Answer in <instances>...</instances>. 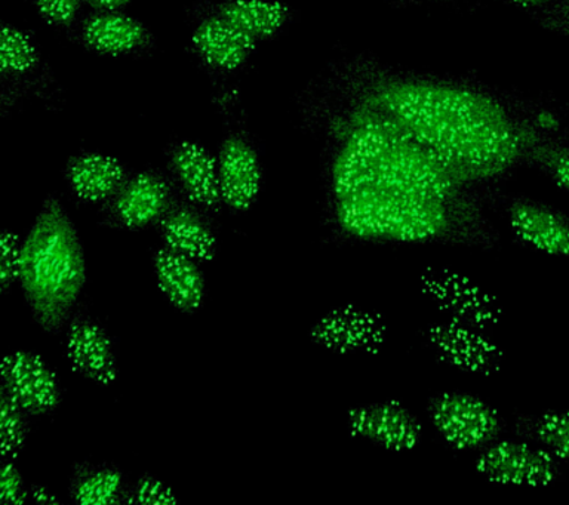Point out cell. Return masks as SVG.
I'll use <instances>...</instances> for the list:
<instances>
[{
  "label": "cell",
  "instance_id": "cell-29",
  "mask_svg": "<svg viewBox=\"0 0 569 505\" xmlns=\"http://www.w3.org/2000/svg\"><path fill=\"white\" fill-rule=\"evenodd\" d=\"M30 498L24 477L11 459H3L2 474H0V501L3 504L21 505Z\"/></svg>",
  "mask_w": 569,
  "mask_h": 505
},
{
  "label": "cell",
  "instance_id": "cell-15",
  "mask_svg": "<svg viewBox=\"0 0 569 505\" xmlns=\"http://www.w3.org/2000/svg\"><path fill=\"white\" fill-rule=\"evenodd\" d=\"M507 216L520 242L545 254L569 255V219L562 212L531 199H516Z\"/></svg>",
  "mask_w": 569,
  "mask_h": 505
},
{
  "label": "cell",
  "instance_id": "cell-30",
  "mask_svg": "<svg viewBox=\"0 0 569 505\" xmlns=\"http://www.w3.org/2000/svg\"><path fill=\"white\" fill-rule=\"evenodd\" d=\"M34 6L48 24L66 26L74 19L80 0H34Z\"/></svg>",
  "mask_w": 569,
  "mask_h": 505
},
{
  "label": "cell",
  "instance_id": "cell-9",
  "mask_svg": "<svg viewBox=\"0 0 569 505\" xmlns=\"http://www.w3.org/2000/svg\"><path fill=\"white\" fill-rule=\"evenodd\" d=\"M426 339L439 361L458 371L476 375L500 371L501 350L479 327L456 321L436 323L427 330Z\"/></svg>",
  "mask_w": 569,
  "mask_h": 505
},
{
  "label": "cell",
  "instance_id": "cell-23",
  "mask_svg": "<svg viewBox=\"0 0 569 505\" xmlns=\"http://www.w3.org/2000/svg\"><path fill=\"white\" fill-rule=\"evenodd\" d=\"M525 432L556 459L569 463V411H551L529 420Z\"/></svg>",
  "mask_w": 569,
  "mask_h": 505
},
{
  "label": "cell",
  "instance_id": "cell-11",
  "mask_svg": "<svg viewBox=\"0 0 569 505\" xmlns=\"http://www.w3.org/2000/svg\"><path fill=\"white\" fill-rule=\"evenodd\" d=\"M347 428L356 437L396 452L413 450L422 436L420 420L398 402L353 407L347 415Z\"/></svg>",
  "mask_w": 569,
  "mask_h": 505
},
{
  "label": "cell",
  "instance_id": "cell-8",
  "mask_svg": "<svg viewBox=\"0 0 569 505\" xmlns=\"http://www.w3.org/2000/svg\"><path fill=\"white\" fill-rule=\"evenodd\" d=\"M2 390L36 416L51 414L62 398L56 372L42 356L29 350H17L3 357Z\"/></svg>",
  "mask_w": 569,
  "mask_h": 505
},
{
  "label": "cell",
  "instance_id": "cell-19",
  "mask_svg": "<svg viewBox=\"0 0 569 505\" xmlns=\"http://www.w3.org/2000/svg\"><path fill=\"white\" fill-rule=\"evenodd\" d=\"M257 42L220 16L202 21L191 37L200 59L224 70L240 68L256 50Z\"/></svg>",
  "mask_w": 569,
  "mask_h": 505
},
{
  "label": "cell",
  "instance_id": "cell-22",
  "mask_svg": "<svg viewBox=\"0 0 569 505\" xmlns=\"http://www.w3.org/2000/svg\"><path fill=\"white\" fill-rule=\"evenodd\" d=\"M222 19L257 41L278 33L291 19V8L276 0H229L220 7Z\"/></svg>",
  "mask_w": 569,
  "mask_h": 505
},
{
  "label": "cell",
  "instance_id": "cell-10",
  "mask_svg": "<svg viewBox=\"0 0 569 505\" xmlns=\"http://www.w3.org/2000/svg\"><path fill=\"white\" fill-rule=\"evenodd\" d=\"M66 354L71 370L92 383L113 385L119 378L113 341L104 326L82 310L67 323Z\"/></svg>",
  "mask_w": 569,
  "mask_h": 505
},
{
  "label": "cell",
  "instance_id": "cell-14",
  "mask_svg": "<svg viewBox=\"0 0 569 505\" xmlns=\"http://www.w3.org/2000/svg\"><path fill=\"white\" fill-rule=\"evenodd\" d=\"M204 212L190 201H176L154 228L163 245L200 264L216 259L217 230Z\"/></svg>",
  "mask_w": 569,
  "mask_h": 505
},
{
  "label": "cell",
  "instance_id": "cell-20",
  "mask_svg": "<svg viewBox=\"0 0 569 505\" xmlns=\"http://www.w3.org/2000/svg\"><path fill=\"white\" fill-rule=\"evenodd\" d=\"M83 41L91 50L106 55H123L149 41L144 26L116 11H104L84 23Z\"/></svg>",
  "mask_w": 569,
  "mask_h": 505
},
{
  "label": "cell",
  "instance_id": "cell-34",
  "mask_svg": "<svg viewBox=\"0 0 569 505\" xmlns=\"http://www.w3.org/2000/svg\"><path fill=\"white\" fill-rule=\"evenodd\" d=\"M506 2L511 3V6L527 8V10H529V8H542L550 6L555 0H506Z\"/></svg>",
  "mask_w": 569,
  "mask_h": 505
},
{
  "label": "cell",
  "instance_id": "cell-6",
  "mask_svg": "<svg viewBox=\"0 0 569 505\" xmlns=\"http://www.w3.org/2000/svg\"><path fill=\"white\" fill-rule=\"evenodd\" d=\"M422 292L449 321L487 330L501 317L500 303L478 283L449 269H431L421 277Z\"/></svg>",
  "mask_w": 569,
  "mask_h": 505
},
{
  "label": "cell",
  "instance_id": "cell-35",
  "mask_svg": "<svg viewBox=\"0 0 569 505\" xmlns=\"http://www.w3.org/2000/svg\"><path fill=\"white\" fill-rule=\"evenodd\" d=\"M409 2H420V0H409Z\"/></svg>",
  "mask_w": 569,
  "mask_h": 505
},
{
  "label": "cell",
  "instance_id": "cell-13",
  "mask_svg": "<svg viewBox=\"0 0 569 505\" xmlns=\"http://www.w3.org/2000/svg\"><path fill=\"white\" fill-rule=\"evenodd\" d=\"M218 180L224 206L233 212L248 211L262 185V168L252 145L239 137H229L218 154Z\"/></svg>",
  "mask_w": 569,
  "mask_h": 505
},
{
  "label": "cell",
  "instance_id": "cell-18",
  "mask_svg": "<svg viewBox=\"0 0 569 505\" xmlns=\"http://www.w3.org/2000/svg\"><path fill=\"white\" fill-rule=\"evenodd\" d=\"M67 184L79 201L106 203L129 180L118 159L101 153H82L71 158L66 168Z\"/></svg>",
  "mask_w": 569,
  "mask_h": 505
},
{
  "label": "cell",
  "instance_id": "cell-24",
  "mask_svg": "<svg viewBox=\"0 0 569 505\" xmlns=\"http://www.w3.org/2000/svg\"><path fill=\"white\" fill-rule=\"evenodd\" d=\"M30 434V414L0 390V450L3 459H13L24 450Z\"/></svg>",
  "mask_w": 569,
  "mask_h": 505
},
{
  "label": "cell",
  "instance_id": "cell-7",
  "mask_svg": "<svg viewBox=\"0 0 569 505\" xmlns=\"http://www.w3.org/2000/svg\"><path fill=\"white\" fill-rule=\"evenodd\" d=\"M176 201L171 184L162 175L141 172L106 202L101 221L106 228L131 232L156 228Z\"/></svg>",
  "mask_w": 569,
  "mask_h": 505
},
{
  "label": "cell",
  "instance_id": "cell-25",
  "mask_svg": "<svg viewBox=\"0 0 569 505\" xmlns=\"http://www.w3.org/2000/svg\"><path fill=\"white\" fill-rule=\"evenodd\" d=\"M39 51L33 39L13 28L4 24L0 33V69L3 73H26L38 64Z\"/></svg>",
  "mask_w": 569,
  "mask_h": 505
},
{
  "label": "cell",
  "instance_id": "cell-21",
  "mask_svg": "<svg viewBox=\"0 0 569 505\" xmlns=\"http://www.w3.org/2000/svg\"><path fill=\"white\" fill-rule=\"evenodd\" d=\"M123 474L110 464L80 463L71 469L69 494L79 505L122 504Z\"/></svg>",
  "mask_w": 569,
  "mask_h": 505
},
{
  "label": "cell",
  "instance_id": "cell-32",
  "mask_svg": "<svg viewBox=\"0 0 569 505\" xmlns=\"http://www.w3.org/2000/svg\"><path fill=\"white\" fill-rule=\"evenodd\" d=\"M30 498L38 501V503H48V504H56L58 503V498L51 494L47 489V487L42 486H31L30 487Z\"/></svg>",
  "mask_w": 569,
  "mask_h": 505
},
{
  "label": "cell",
  "instance_id": "cell-16",
  "mask_svg": "<svg viewBox=\"0 0 569 505\" xmlns=\"http://www.w3.org/2000/svg\"><path fill=\"white\" fill-rule=\"evenodd\" d=\"M153 270L160 292L173 309L186 314L199 312L207 282L198 261L163 245L153 254Z\"/></svg>",
  "mask_w": 569,
  "mask_h": 505
},
{
  "label": "cell",
  "instance_id": "cell-33",
  "mask_svg": "<svg viewBox=\"0 0 569 505\" xmlns=\"http://www.w3.org/2000/svg\"><path fill=\"white\" fill-rule=\"evenodd\" d=\"M131 0H91L93 7L102 11H116L128 6Z\"/></svg>",
  "mask_w": 569,
  "mask_h": 505
},
{
  "label": "cell",
  "instance_id": "cell-12",
  "mask_svg": "<svg viewBox=\"0 0 569 505\" xmlns=\"http://www.w3.org/2000/svg\"><path fill=\"white\" fill-rule=\"evenodd\" d=\"M386 334L385 322L378 314L346 305L323 314L311 326L310 340L337 353L377 352Z\"/></svg>",
  "mask_w": 569,
  "mask_h": 505
},
{
  "label": "cell",
  "instance_id": "cell-17",
  "mask_svg": "<svg viewBox=\"0 0 569 505\" xmlns=\"http://www.w3.org/2000/svg\"><path fill=\"white\" fill-rule=\"evenodd\" d=\"M171 166L187 201L208 212L222 210L218 162L203 145L181 141L172 150Z\"/></svg>",
  "mask_w": 569,
  "mask_h": 505
},
{
  "label": "cell",
  "instance_id": "cell-5",
  "mask_svg": "<svg viewBox=\"0 0 569 505\" xmlns=\"http://www.w3.org/2000/svg\"><path fill=\"white\" fill-rule=\"evenodd\" d=\"M476 472L507 486H547L559 474V463L537 443L496 441L479 452Z\"/></svg>",
  "mask_w": 569,
  "mask_h": 505
},
{
  "label": "cell",
  "instance_id": "cell-26",
  "mask_svg": "<svg viewBox=\"0 0 569 505\" xmlns=\"http://www.w3.org/2000/svg\"><path fill=\"white\" fill-rule=\"evenodd\" d=\"M525 159L546 172L559 188L569 193V148L541 139L529 145Z\"/></svg>",
  "mask_w": 569,
  "mask_h": 505
},
{
  "label": "cell",
  "instance_id": "cell-28",
  "mask_svg": "<svg viewBox=\"0 0 569 505\" xmlns=\"http://www.w3.org/2000/svg\"><path fill=\"white\" fill-rule=\"evenodd\" d=\"M21 239L4 230L0 239V291L7 294L20 276Z\"/></svg>",
  "mask_w": 569,
  "mask_h": 505
},
{
  "label": "cell",
  "instance_id": "cell-4",
  "mask_svg": "<svg viewBox=\"0 0 569 505\" xmlns=\"http://www.w3.org/2000/svg\"><path fill=\"white\" fill-rule=\"evenodd\" d=\"M427 414L436 432L453 450L482 451L501 433L497 410L473 394H436L427 403Z\"/></svg>",
  "mask_w": 569,
  "mask_h": 505
},
{
  "label": "cell",
  "instance_id": "cell-31",
  "mask_svg": "<svg viewBox=\"0 0 569 505\" xmlns=\"http://www.w3.org/2000/svg\"><path fill=\"white\" fill-rule=\"evenodd\" d=\"M537 21L542 28L569 38V0H555L540 8Z\"/></svg>",
  "mask_w": 569,
  "mask_h": 505
},
{
  "label": "cell",
  "instance_id": "cell-3",
  "mask_svg": "<svg viewBox=\"0 0 569 505\" xmlns=\"http://www.w3.org/2000/svg\"><path fill=\"white\" fill-rule=\"evenodd\" d=\"M451 203L380 189L336 199L338 228L362 241L422 243L442 236Z\"/></svg>",
  "mask_w": 569,
  "mask_h": 505
},
{
  "label": "cell",
  "instance_id": "cell-1",
  "mask_svg": "<svg viewBox=\"0 0 569 505\" xmlns=\"http://www.w3.org/2000/svg\"><path fill=\"white\" fill-rule=\"evenodd\" d=\"M363 103L390 118L461 184L501 175L542 139L491 97L451 83L391 79L369 88Z\"/></svg>",
  "mask_w": 569,
  "mask_h": 505
},
{
  "label": "cell",
  "instance_id": "cell-27",
  "mask_svg": "<svg viewBox=\"0 0 569 505\" xmlns=\"http://www.w3.org/2000/svg\"><path fill=\"white\" fill-rule=\"evenodd\" d=\"M123 503L176 505L180 501L167 483L146 474V476L138 477L131 486L124 487Z\"/></svg>",
  "mask_w": 569,
  "mask_h": 505
},
{
  "label": "cell",
  "instance_id": "cell-2",
  "mask_svg": "<svg viewBox=\"0 0 569 505\" xmlns=\"http://www.w3.org/2000/svg\"><path fill=\"white\" fill-rule=\"evenodd\" d=\"M18 282L34 322L48 334H60L82 294L87 264L78 229L57 198L44 199L22 242Z\"/></svg>",
  "mask_w": 569,
  "mask_h": 505
}]
</instances>
